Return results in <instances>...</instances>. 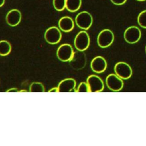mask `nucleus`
<instances>
[{
	"label": "nucleus",
	"instance_id": "obj_27",
	"mask_svg": "<svg viewBox=\"0 0 146 146\" xmlns=\"http://www.w3.org/2000/svg\"><path fill=\"white\" fill-rule=\"evenodd\" d=\"M145 52H146V46H145Z\"/></svg>",
	"mask_w": 146,
	"mask_h": 146
},
{
	"label": "nucleus",
	"instance_id": "obj_21",
	"mask_svg": "<svg viewBox=\"0 0 146 146\" xmlns=\"http://www.w3.org/2000/svg\"><path fill=\"white\" fill-rule=\"evenodd\" d=\"M111 1L115 5H121L125 3L127 0H111Z\"/></svg>",
	"mask_w": 146,
	"mask_h": 146
},
{
	"label": "nucleus",
	"instance_id": "obj_7",
	"mask_svg": "<svg viewBox=\"0 0 146 146\" xmlns=\"http://www.w3.org/2000/svg\"><path fill=\"white\" fill-rule=\"evenodd\" d=\"M74 52L72 46L67 43L60 45L56 51V56L62 62H69L72 58Z\"/></svg>",
	"mask_w": 146,
	"mask_h": 146
},
{
	"label": "nucleus",
	"instance_id": "obj_22",
	"mask_svg": "<svg viewBox=\"0 0 146 146\" xmlns=\"http://www.w3.org/2000/svg\"><path fill=\"white\" fill-rule=\"evenodd\" d=\"M49 92H59V90L58 87H54L51 88L48 91Z\"/></svg>",
	"mask_w": 146,
	"mask_h": 146
},
{
	"label": "nucleus",
	"instance_id": "obj_17",
	"mask_svg": "<svg viewBox=\"0 0 146 146\" xmlns=\"http://www.w3.org/2000/svg\"><path fill=\"white\" fill-rule=\"evenodd\" d=\"M29 90L31 92H44L45 91L43 84L40 82H33L30 85Z\"/></svg>",
	"mask_w": 146,
	"mask_h": 146
},
{
	"label": "nucleus",
	"instance_id": "obj_20",
	"mask_svg": "<svg viewBox=\"0 0 146 146\" xmlns=\"http://www.w3.org/2000/svg\"><path fill=\"white\" fill-rule=\"evenodd\" d=\"M77 92H90V88L86 82H81L76 90Z\"/></svg>",
	"mask_w": 146,
	"mask_h": 146
},
{
	"label": "nucleus",
	"instance_id": "obj_12",
	"mask_svg": "<svg viewBox=\"0 0 146 146\" xmlns=\"http://www.w3.org/2000/svg\"><path fill=\"white\" fill-rule=\"evenodd\" d=\"M107 66L106 59L101 56L95 57L91 62V70L96 73H102L104 72L107 68Z\"/></svg>",
	"mask_w": 146,
	"mask_h": 146
},
{
	"label": "nucleus",
	"instance_id": "obj_10",
	"mask_svg": "<svg viewBox=\"0 0 146 146\" xmlns=\"http://www.w3.org/2000/svg\"><path fill=\"white\" fill-rule=\"evenodd\" d=\"M87 83L90 88V92H101L104 89V83L102 79L97 75H90L87 79Z\"/></svg>",
	"mask_w": 146,
	"mask_h": 146
},
{
	"label": "nucleus",
	"instance_id": "obj_3",
	"mask_svg": "<svg viewBox=\"0 0 146 146\" xmlns=\"http://www.w3.org/2000/svg\"><path fill=\"white\" fill-rule=\"evenodd\" d=\"M93 22L92 17L87 11H84L78 13L75 17V23L80 29L88 30L92 25Z\"/></svg>",
	"mask_w": 146,
	"mask_h": 146
},
{
	"label": "nucleus",
	"instance_id": "obj_13",
	"mask_svg": "<svg viewBox=\"0 0 146 146\" xmlns=\"http://www.w3.org/2000/svg\"><path fill=\"white\" fill-rule=\"evenodd\" d=\"M21 18V13L17 9H12L10 10L6 16V22L11 26H17L20 23Z\"/></svg>",
	"mask_w": 146,
	"mask_h": 146
},
{
	"label": "nucleus",
	"instance_id": "obj_11",
	"mask_svg": "<svg viewBox=\"0 0 146 146\" xmlns=\"http://www.w3.org/2000/svg\"><path fill=\"white\" fill-rule=\"evenodd\" d=\"M75 87V80L72 78H67L59 82L58 88L59 90V92H76Z\"/></svg>",
	"mask_w": 146,
	"mask_h": 146
},
{
	"label": "nucleus",
	"instance_id": "obj_19",
	"mask_svg": "<svg viewBox=\"0 0 146 146\" xmlns=\"http://www.w3.org/2000/svg\"><path fill=\"white\" fill-rule=\"evenodd\" d=\"M137 22L141 27L146 29V10H143L139 14Z\"/></svg>",
	"mask_w": 146,
	"mask_h": 146
},
{
	"label": "nucleus",
	"instance_id": "obj_16",
	"mask_svg": "<svg viewBox=\"0 0 146 146\" xmlns=\"http://www.w3.org/2000/svg\"><path fill=\"white\" fill-rule=\"evenodd\" d=\"M11 51V44L7 40L0 41V55L6 56L9 55Z\"/></svg>",
	"mask_w": 146,
	"mask_h": 146
},
{
	"label": "nucleus",
	"instance_id": "obj_18",
	"mask_svg": "<svg viewBox=\"0 0 146 146\" xmlns=\"http://www.w3.org/2000/svg\"><path fill=\"white\" fill-rule=\"evenodd\" d=\"M66 0H53V6L55 10L60 11L66 8Z\"/></svg>",
	"mask_w": 146,
	"mask_h": 146
},
{
	"label": "nucleus",
	"instance_id": "obj_23",
	"mask_svg": "<svg viewBox=\"0 0 146 146\" xmlns=\"http://www.w3.org/2000/svg\"><path fill=\"white\" fill-rule=\"evenodd\" d=\"M6 92H19L18 89L16 88H10V89H9L8 90L6 91Z\"/></svg>",
	"mask_w": 146,
	"mask_h": 146
},
{
	"label": "nucleus",
	"instance_id": "obj_24",
	"mask_svg": "<svg viewBox=\"0 0 146 146\" xmlns=\"http://www.w3.org/2000/svg\"><path fill=\"white\" fill-rule=\"evenodd\" d=\"M5 0H0V7H2L5 3Z\"/></svg>",
	"mask_w": 146,
	"mask_h": 146
},
{
	"label": "nucleus",
	"instance_id": "obj_9",
	"mask_svg": "<svg viewBox=\"0 0 146 146\" xmlns=\"http://www.w3.org/2000/svg\"><path fill=\"white\" fill-rule=\"evenodd\" d=\"M106 83L107 87L113 91H120L124 86L122 79L115 74H111L106 77Z\"/></svg>",
	"mask_w": 146,
	"mask_h": 146
},
{
	"label": "nucleus",
	"instance_id": "obj_2",
	"mask_svg": "<svg viewBox=\"0 0 146 146\" xmlns=\"http://www.w3.org/2000/svg\"><path fill=\"white\" fill-rule=\"evenodd\" d=\"M90 39L88 33L85 31L79 32L74 39V46L78 51H84L88 48Z\"/></svg>",
	"mask_w": 146,
	"mask_h": 146
},
{
	"label": "nucleus",
	"instance_id": "obj_15",
	"mask_svg": "<svg viewBox=\"0 0 146 146\" xmlns=\"http://www.w3.org/2000/svg\"><path fill=\"white\" fill-rule=\"evenodd\" d=\"M81 4V0H66V8L70 12H75L80 9Z\"/></svg>",
	"mask_w": 146,
	"mask_h": 146
},
{
	"label": "nucleus",
	"instance_id": "obj_14",
	"mask_svg": "<svg viewBox=\"0 0 146 146\" xmlns=\"http://www.w3.org/2000/svg\"><path fill=\"white\" fill-rule=\"evenodd\" d=\"M58 26L60 29L66 33H68L72 30L74 27V22L72 19L68 16L62 17L59 22Z\"/></svg>",
	"mask_w": 146,
	"mask_h": 146
},
{
	"label": "nucleus",
	"instance_id": "obj_25",
	"mask_svg": "<svg viewBox=\"0 0 146 146\" xmlns=\"http://www.w3.org/2000/svg\"><path fill=\"white\" fill-rule=\"evenodd\" d=\"M19 92H27V91L26 90H21V91H19Z\"/></svg>",
	"mask_w": 146,
	"mask_h": 146
},
{
	"label": "nucleus",
	"instance_id": "obj_1",
	"mask_svg": "<svg viewBox=\"0 0 146 146\" xmlns=\"http://www.w3.org/2000/svg\"><path fill=\"white\" fill-rule=\"evenodd\" d=\"M114 40V34L110 29H104L98 34L97 43L101 48L109 47Z\"/></svg>",
	"mask_w": 146,
	"mask_h": 146
},
{
	"label": "nucleus",
	"instance_id": "obj_4",
	"mask_svg": "<svg viewBox=\"0 0 146 146\" xmlns=\"http://www.w3.org/2000/svg\"><path fill=\"white\" fill-rule=\"evenodd\" d=\"M86 56L85 54L81 51L74 52L71 60L69 61L70 66L74 70H81L84 67L86 64Z\"/></svg>",
	"mask_w": 146,
	"mask_h": 146
},
{
	"label": "nucleus",
	"instance_id": "obj_8",
	"mask_svg": "<svg viewBox=\"0 0 146 146\" xmlns=\"http://www.w3.org/2000/svg\"><path fill=\"white\" fill-rule=\"evenodd\" d=\"M141 35L140 30L136 26H130L124 31V38L125 40L130 44H133L137 42Z\"/></svg>",
	"mask_w": 146,
	"mask_h": 146
},
{
	"label": "nucleus",
	"instance_id": "obj_6",
	"mask_svg": "<svg viewBox=\"0 0 146 146\" xmlns=\"http://www.w3.org/2000/svg\"><path fill=\"white\" fill-rule=\"evenodd\" d=\"M62 38V33L59 29L52 26L48 28L44 33V39L46 41L51 44H55L59 43Z\"/></svg>",
	"mask_w": 146,
	"mask_h": 146
},
{
	"label": "nucleus",
	"instance_id": "obj_26",
	"mask_svg": "<svg viewBox=\"0 0 146 146\" xmlns=\"http://www.w3.org/2000/svg\"><path fill=\"white\" fill-rule=\"evenodd\" d=\"M139 1H145V0H137Z\"/></svg>",
	"mask_w": 146,
	"mask_h": 146
},
{
	"label": "nucleus",
	"instance_id": "obj_5",
	"mask_svg": "<svg viewBox=\"0 0 146 146\" xmlns=\"http://www.w3.org/2000/svg\"><path fill=\"white\" fill-rule=\"evenodd\" d=\"M115 74L122 79H128L132 74V70L131 66L127 63L120 62L117 63L114 67Z\"/></svg>",
	"mask_w": 146,
	"mask_h": 146
}]
</instances>
